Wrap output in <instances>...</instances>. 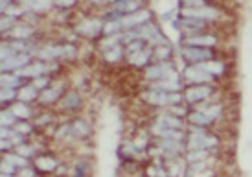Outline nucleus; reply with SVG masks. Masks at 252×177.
<instances>
[{"label":"nucleus","mask_w":252,"mask_h":177,"mask_svg":"<svg viewBox=\"0 0 252 177\" xmlns=\"http://www.w3.org/2000/svg\"><path fill=\"white\" fill-rule=\"evenodd\" d=\"M146 78L149 79V81H158V79H164V78L179 79V76H177L173 65L169 63V59H168V61H158L157 65L147 67V69H146Z\"/></svg>","instance_id":"obj_4"},{"label":"nucleus","mask_w":252,"mask_h":177,"mask_svg":"<svg viewBox=\"0 0 252 177\" xmlns=\"http://www.w3.org/2000/svg\"><path fill=\"white\" fill-rule=\"evenodd\" d=\"M157 124L162 126V128H169V129H182L184 124H182V118L177 116V114H162L157 118Z\"/></svg>","instance_id":"obj_20"},{"label":"nucleus","mask_w":252,"mask_h":177,"mask_svg":"<svg viewBox=\"0 0 252 177\" xmlns=\"http://www.w3.org/2000/svg\"><path fill=\"white\" fill-rule=\"evenodd\" d=\"M21 4L28 11L33 13H42V11H48L50 7L54 6V0H21Z\"/></svg>","instance_id":"obj_18"},{"label":"nucleus","mask_w":252,"mask_h":177,"mask_svg":"<svg viewBox=\"0 0 252 177\" xmlns=\"http://www.w3.org/2000/svg\"><path fill=\"white\" fill-rule=\"evenodd\" d=\"M19 174H21V176H33L35 172L32 170L30 166H26V168H21V170H19Z\"/></svg>","instance_id":"obj_49"},{"label":"nucleus","mask_w":252,"mask_h":177,"mask_svg":"<svg viewBox=\"0 0 252 177\" xmlns=\"http://www.w3.org/2000/svg\"><path fill=\"white\" fill-rule=\"evenodd\" d=\"M0 98H2V104H7L13 98H19V92H17V89H11V87H2Z\"/></svg>","instance_id":"obj_37"},{"label":"nucleus","mask_w":252,"mask_h":177,"mask_svg":"<svg viewBox=\"0 0 252 177\" xmlns=\"http://www.w3.org/2000/svg\"><path fill=\"white\" fill-rule=\"evenodd\" d=\"M122 32H124V30H122V24H120V21H116V19H107V22L103 24V34H105V37L118 35Z\"/></svg>","instance_id":"obj_30"},{"label":"nucleus","mask_w":252,"mask_h":177,"mask_svg":"<svg viewBox=\"0 0 252 177\" xmlns=\"http://www.w3.org/2000/svg\"><path fill=\"white\" fill-rule=\"evenodd\" d=\"M151 89H157V91H164V92H181V81L175 78H164L158 79V81H153V87Z\"/></svg>","instance_id":"obj_17"},{"label":"nucleus","mask_w":252,"mask_h":177,"mask_svg":"<svg viewBox=\"0 0 252 177\" xmlns=\"http://www.w3.org/2000/svg\"><path fill=\"white\" fill-rule=\"evenodd\" d=\"M203 67L206 72H210L214 78H219V76H223L224 74V65L221 61H217V59H208V61H203V63H199Z\"/></svg>","instance_id":"obj_22"},{"label":"nucleus","mask_w":252,"mask_h":177,"mask_svg":"<svg viewBox=\"0 0 252 177\" xmlns=\"http://www.w3.org/2000/svg\"><path fill=\"white\" fill-rule=\"evenodd\" d=\"M35 166H37V170H41V172H52L57 168V161L52 159V157H39L35 161Z\"/></svg>","instance_id":"obj_29"},{"label":"nucleus","mask_w":252,"mask_h":177,"mask_svg":"<svg viewBox=\"0 0 252 177\" xmlns=\"http://www.w3.org/2000/svg\"><path fill=\"white\" fill-rule=\"evenodd\" d=\"M153 57V52L147 48H142L138 52H134V54H129V61L134 65V67H144V65L149 63V59Z\"/></svg>","instance_id":"obj_21"},{"label":"nucleus","mask_w":252,"mask_h":177,"mask_svg":"<svg viewBox=\"0 0 252 177\" xmlns=\"http://www.w3.org/2000/svg\"><path fill=\"white\" fill-rule=\"evenodd\" d=\"M76 32L79 35L94 39V37H98L99 34H103V24H101V21H98V19H87V21H83L77 26Z\"/></svg>","instance_id":"obj_12"},{"label":"nucleus","mask_w":252,"mask_h":177,"mask_svg":"<svg viewBox=\"0 0 252 177\" xmlns=\"http://www.w3.org/2000/svg\"><path fill=\"white\" fill-rule=\"evenodd\" d=\"M30 63L28 52H17L7 59H2V72H15L19 69H24Z\"/></svg>","instance_id":"obj_11"},{"label":"nucleus","mask_w":252,"mask_h":177,"mask_svg":"<svg viewBox=\"0 0 252 177\" xmlns=\"http://www.w3.org/2000/svg\"><path fill=\"white\" fill-rule=\"evenodd\" d=\"M184 78L188 79L189 83H193V85H195V83H210V81H214V76H212L210 72L204 71L199 63L186 67V71H184Z\"/></svg>","instance_id":"obj_10"},{"label":"nucleus","mask_w":252,"mask_h":177,"mask_svg":"<svg viewBox=\"0 0 252 177\" xmlns=\"http://www.w3.org/2000/svg\"><path fill=\"white\" fill-rule=\"evenodd\" d=\"M189 122L193 124V126H201V128H206V126H210L212 122V118L208 116V114L204 113V111H193V113L189 114Z\"/></svg>","instance_id":"obj_25"},{"label":"nucleus","mask_w":252,"mask_h":177,"mask_svg":"<svg viewBox=\"0 0 252 177\" xmlns=\"http://www.w3.org/2000/svg\"><path fill=\"white\" fill-rule=\"evenodd\" d=\"M11 111H13L15 116H17L19 120H28L30 116H32V109L26 106V102H19V104H13V106H11Z\"/></svg>","instance_id":"obj_26"},{"label":"nucleus","mask_w":252,"mask_h":177,"mask_svg":"<svg viewBox=\"0 0 252 177\" xmlns=\"http://www.w3.org/2000/svg\"><path fill=\"white\" fill-rule=\"evenodd\" d=\"M48 72V65L44 63V61H33V63H28L24 69H19V71H15V74H19L21 78H32L35 79L42 74H46Z\"/></svg>","instance_id":"obj_13"},{"label":"nucleus","mask_w":252,"mask_h":177,"mask_svg":"<svg viewBox=\"0 0 252 177\" xmlns=\"http://www.w3.org/2000/svg\"><path fill=\"white\" fill-rule=\"evenodd\" d=\"M105 54V61H109V63H116V61H120L122 57H124V48L122 46H114L112 50H107V52H103Z\"/></svg>","instance_id":"obj_33"},{"label":"nucleus","mask_w":252,"mask_h":177,"mask_svg":"<svg viewBox=\"0 0 252 177\" xmlns=\"http://www.w3.org/2000/svg\"><path fill=\"white\" fill-rule=\"evenodd\" d=\"M169 57H171V46L169 44H158V46H155L153 59H157V61H168Z\"/></svg>","instance_id":"obj_32"},{"label":"nucleus","mask_w":252,"mask_h":177,"mask_svg":"<svg viewBox=\"0 0 252 177\" xmlns=\"http://www.w3.org/2000/svg\"><path fill=\"white\" fill-rule=\"evenodd\" d=\"M13 129L17 133H22V135H30L32 133V126H30L26 120H19L13 124Z\"/></svg>","instance_id":"obj_41"},{"label":"nucleus","mask_w":252,"mask_h":177,"mask_svg":"<svg viewBox=\"0 0 252 177\" xmlns=\"http://www.w3.org/2000/svg\"><path fill=\"white\" fill-rule=\"evenodd\" d=\"M182 7H201V6H208L206 0H179Z\"/></svg>","instance_id":"obj_43"},{"label":"nucleus","mask_w":252,"mask_h":177,"mask_svg":"<svg viewBox=\"0 0 252 177\" xmlns=\"http://www.w3.org/2000/svg\"><path fill=\"white\" fill-rule=\"evenodd\" d=\"M15 21H17V19L9 17V15H4V17H2V32H4V34H9V32L17 26V24H15Z\"/></svg>","instance_id":"obj_40"},{"label":"nucleus","mask_w":252,"mask_h":177,"mask_svg":"<svg viewBox=\"0 0 252 177\" xmlns=\"http://www.w3.org/2000/svg\"><path fill=\"white\" fill-rule=\"evenodd\" d=\"M142 9V0H114L112 4V11L120 15H129Z\"/></svg>","instance_id":"obj_16"},{"label":"nucleus","mask_w":252,"mask_h":177,"mask_svg":"<svg viewBox=\"0 0 252 177\" xmlns=\"http://www.w3.org/2000/svg\"><path fill=\"white\" fill-rule=\"evenodd\" d=\"M181 56L188 61L189 65L203 63L208 59H214V50L212 48H201V46H182Z\"/></svg>","instance_id":"obj_5"},{"label":"nucleus","mask_w":252,"mask_h":177,"mask_svg":"<svg viewBox=\"0 0 252 177\" xmlns=\"http://www.w3.org/2000/svg\"><path fill=\"white\" fill-rule=\"evenodd\" d=\"M50 122H52V116H50V114H44V116H41V120H37V124L42 126V124H50Z\"/></svg>","instance_id":"obj_50"},{"label":"nucleus","mask_w":252,"mask_h":177,"mask_svg":"<svg viewBox=\"0 0 252 177\" xmlns=\"http://www.w3.org/2000/svg\"><path fill=\"white\" fill-rule=\"evenodd\" d=\"M76 56H77V50L74 44H63V59L72 61V59H76Z\"/></svg>","instance_id":"obj_42"},{"label":"nucleus","mask_w":252,"mask_h":177,"mask_svg":"<svg viewBox=\"0 0 252 177\" xmlns=\"http://www.w3.org/2000/svg\"><path fill=\"white\" fill-rule=\"evenodd\" d=\"M208 22L201 21V19H193V17H179L177 21H173V26H175L179 32L186 34V35H193V34H201V30H204Z\"/></svg>","instance_id":"obj_6"},{"label":"nucleus","mask_w":252,"mask_h":177,"mask_svg":"<svg viewBox=\"0 0 252 177\" xmlns=\"http://www.w3.org/2000/svg\"><path fill=\"white\" fill-rule=\"evenodd\" d=\"M151 21V11H147V9H138V11H134V13H129V15H124L122 19H120V24H122V30L126 32V30H134L142 26V24H146V22Z\"/></svg>","instance_id":"obj_7"},{"label":"nucleus","mask_w":252,"mask_h":177,"mask_svg":"<svg viewBox=\"0 0 252 177\" xmlns=\"http://www.w3.org/2000/svg\"><path fill=\"white\" fill-rule=\"evenodd\" d=\"M4 159H7L11 164H15L17 168H26V166H30L28 159L24 155H21V153H11V155H6Z\"/></svg>","instance_id":"obj_34"},{"label":"nucleus","mask_w":252,"mask_h":177,"mask_svg":"<svg viewBox=\"0 0 252 177\" xmlns=\"http://www.w3.org/2000/svg\"><path fill=\"white\" fill-rule=\"evenodd\" d=\"M212 92H214V89L208 83H195V85L186 89L184 98H186L188 104H199V102H204V100L208 98Z\"/></svg>","instance_id":"obj_9"},{"label":"nucleus","mask_w":252,"mask_h":177,"mask_svg":"<svg viewBox=\"0 0 252 177\" xmlns=\"http://www.w3.org/2000/svg\"><path fill=\"white\" fill-rule=\"evenodd\" d=\"M217 141L216 137L204 133V129L201 126H195L191 128V133L188 137V149H212L217 148Z\"/></svg>","instance_id":"obj_1"},{"label":"nucleus","mask_w":252,"mask_h":177,"mask_svg":"<svg viewBox=\"0 0 252 177\" xmlns=\"http://www.w3.org/2000/svg\"><path fill=\"white\" fill-rule=\"evenodd\" d=\"M11 4H15V0H2V11H4L7 6H11Z\"/></svg>","instance_id":"obj_51"},{"label":"nucleus","mask_w":252,"mask_h":177,"mask_svg":"<svg viewBox=\"0 0 252 177\" xmlns=\"http://www.w3.org/2000/svg\"><path fill=\"white\" fill-rule=\"evenodd\" d=\"M39 98V89H35L33 85H22L19 91V100L21 102H32V100Z\"/></svg>","instance_id":"obj_27"},{"label":"nucleus","mask_w":252,"mask_h":177,"mask_svg":"<svg viewBox=\"0 0 252 177\" xmlns=\"http://www.w3.org/2000/svg\"><path fill=\"white\" fill-rule=\"evenodd\" d=\"M24 85V78H21L19 74H9V72H4L2 74V87H11V89H21Z\"/></svg>","instance_id":"obj_24"},{"label":"nucleus","mask_w":252,"mask_h":177,"mask_svg":"<svg viewBox=\"0 0 252 177\" xmlns=\"http://www.w3.org/2000/svg\"><path fill=\"white\" fill-rule=\"evenodd\" d=\"M35 34V30L32 28V26H15L11 32H9V35L13 37V39H28Z\"/></svg>","instance_id":"obj_31"},{"label":"nucleus","mask_w":252,"mask_h":177,"mask_svg":"<svg viewBox=\"0 0 252 177\" xmlns=\"http://www.w3.org/2000/svg\"><path fill=\"white\" fill-rule=\"evenodd\" d=\"M169 111L173 114H177V116H184L186 114V109L184 107H181L179 104H175V106H169Z\"/></svg>","instance_id":"obj_47"},{"label":"nucleus","mask_w":252,"mask_h":177,"mask_svg":"<svg viewBox=\"0 0 252 177\" xmlns=\"http://www.w3.org/2000/svg\"><path fill=\"white\" fill-rule=\"evenodd\" d=\"M11 144H13V142H11V139H4V141H2V144H0V148L4 149V151H7V149L11 148Z\"/></svg>","instance_id":"obj_48"},{"label":"nucleus","mask_w":252,"mask_h":177,"mask_svg":"<svg viewBox=\"0 0 252 177\" xmlns=\"http://www.w3.org/2000/svg\"><path fill=\"white\" fill-rule=\"evenodd\" d=\"M61 106L64 109H79L81 107V98H79V94L76 91H70L66 96L63 98V104Z\"/></svg>","instance_id":"obj_28"},{"label":"nucleus","mask_w":252,"mask_h":177,"mask_svg":"<svg viewBox=\"0 0 252 177\" xmlns=\"http://www.w3.org/2000/svg\"><path fill=\"white\" fill-rule=\"evenodd\" d=\"M179 15H181V17H193V19H201V21H206V22L217 21V19H221V17H223V13H221L217 7H212V6L181 7Z\"/></svg>","instance_id":"obj_3"},{"label":"nucleus","mask_w":252,"mask_h":177,"mask_svg":"<svg viewBox=\"0 0 252 177\" xmlns=\"http://www.w3.org/2000/svg\"><path fill=\"white\" fill-rule=\"evenodd\" d=\"M2 174H4V176H11V174H17V166L9 163L7 159H4V161H2Z\"/></svg>","instance_id":"obj_44"},{"label":"nucleus","mask_w":252,"mask_h":177,"mask_svg":"<svg viewBox=\"0 0 252 177\" xmlns=\"http://www.w3.org/2000/svg\"><path fill=\"white\" fill-rule=\"evenodd\" d=\"M219 39L212 34H193V35H184L181 44L182 46H201V48H214L217 46Z\"/></svg>","instance_id":"obj_8"},{"label":"nucleus","mask_w":252,"mask_h":177,"mask_svg":"<svg viewBox=\"0 0 252 177\" xmlns=\"http://www.w3.org/2000/svg\"><path fill=\"white\" fill-rule=\"evenodd\" d=\"M157 148L164 157H175L182 151V142L181 141H173V139H160Z\"/></svg>","instance_id":"obj_15"},{"label":"nucleus","mask_w":252,"mask_h":177,"mask_svg":"<svg viewBox=\"0 0 252 177\" xmlns=\"http://www.w3.org/2000/svg\"><path fill=\"white\" fill-rule=\"evenodd\" d=\"M77 0H54V4H56L57 7H72L76 6Z\"/></svg>","instance_id":"obj_46"},{"label":"nucleus","mask_w":252,"mask_h":177,"mask_svg":"<svg viewBox=\"0 0 252 177\" xmlns=\"http://www.w3.org/2000/svg\"><path fill=\"white\" fill-rule=\"evenodd\" d=\"M208 157V149H189L188 151V163H199Z\"/></svg>","instance_id":"obj_35"},{"label":"nucleus","mask_w":252,"mask_h":177,"mask_svg":"<svg viewBox=\"0 0 252 177\" xmlns=\"http://www.w3.org/2000/svg\"><path fill=\"white\" fill-rule=\"evenodd\" d=\"M144 100L147 104L157 107H169L175 106V104H181V92H164V91H157V89H151V91L144 92Z\"/></svg>","instance_id":"obj_2"},{"label":"nucleus","mask_w":252,"mask_h":177,"mask_svg":"<svg viewBox=\"0 0 252 177\" xmlns=\"http://www.w3.org/2000/svg\"><path fill=\"white\" fill-rule=\"evenodd\" d=\"M2 126H13L15 122H17V116L11 109H6V111H2Z\"/></svg>","instance_id":"obj_38"},{"label":"nucleus","mask_w":252,"mask_h":177,"mask_svg":"<svg viewBox=\"0 0 252 177\" xmlns=\"http://www.w3.org/2000/svg\"><path fill=\"white\" fill-rule=\"evenodd\" d=\"M32 85L35 87V89H39V91H44V89H48L50 87V78L46 76V74H42V76H39V78L33 79V83Z\"/></svg>","instance_id":"obj_39"},{"label":"nucleus","mask_w":252,"mask_h":177,"mask_svg":"<svg viewBox=\"0 0 252 177\" xmlns=\"http://www.w3.org/2000/svg\"><path fill=\"white\" fill-rule=\"evenodd\" d=\"M35 56L41 61H57L59 57H63V44H44L42 48H39L35 52Z\"/></svg>","instance_id":"obj_14"},{"label":"nucleus","mask_w":252,"mask_h":177,"mask_svg":"<svg viewBox=\"0 0 252 177\" xmlns=\"http://www.w3.org/2000/svg\"><path fill=\"white\" fill-rule=\"evenodd\" d=\"M91 133V128H89V124L83 120H76L70 124V135L74 139H85L87 135Z\"/></svg>","instance_id":"obj_23"},{"label":"nucleus","mask_w":252,"mask_h":177,"mask_svg":"<svg viewBox=\"0 0 252 177\" xmlns=\"http://www.w3.org/2000/svg\"><path fill=\"white\" fill-rule=\"evenodd\" d=\"M201 111H204V113L210 116L212 120H217V118L221 116V113H223V107L219 106V104H212V106L204 107V109H201Z\"/></svg>","instance_id":"obj_36"},{"label":"nucleus","mask_w":252,"mask_h":177,"mask_svg":"<svg viewBox=\"0 0 252 177\" xmlns=\"http://www.w3.org/2000/svg\"><path fill=\"white\" fill-rule=\"evenodd\" d=\"M61 92H63V87L61 85H54V87H48V89H44L41 91L39 94V102H41L42 106H48V104H54L59 96H61Z\"/></svg>","instance_id":"obj_19"},{"label":"nucleus","mask_w":252,"mask_h":177,"mask_svg":"<svg viewBox=\"0 0 252 177\" xmlns=\"http://www.w3.org/2000/svg\"><path fill=\"white\" fill-rule=\"evenodd\" d=\"M17 153H21V155L28 157L33 153V148L32 146H26V144H19V148H17Z\"/></svg>","instance_id":"obj_45"}]
</instances>
